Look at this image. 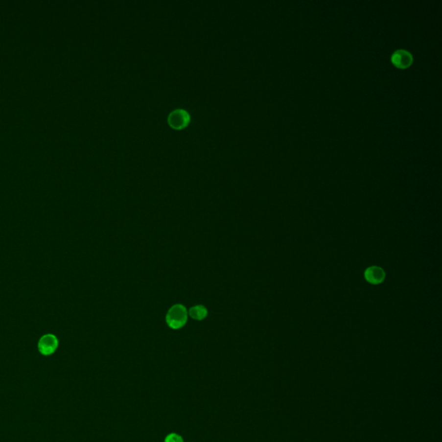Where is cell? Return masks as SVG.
<instances>
[{"label": "cell", "instance_id": "1", "mask_svg": "<svg viewBox=\"0 0 442 442\" xmlns=\"http://www.w3.org/2000/svg\"><path fill=\"white\" fill-rule=\"evenodd\" d=\"M186 320L187 312L186 307L181 304H176L170 307L166 315L167 324L172 329L182 328L186 324Z\"/></svg>", "mask_w": 442, "mask_h": 442}, {"label": "cell", "instance_id": "2", "mask_svg": "<svg viewBox=\"0 0 442 442\" xmlns=\"http://www.w3.org/2000/svg\"><path fill=\"white\" fill-rule=\"evenodd\" d=\"M58 338L52 333L44 334L41 337L37 343L38 351L44 356H49L55 353L58 348Z\"/></svg>", "mask_w": 442, "mask_h": 442}, {"label": "cell", "instance_id": "3", "mask_svg": "<svg viewBox=\"0 0 442 442\" xmlns=\"http://www.w3.org/2000/svg\"><path fill=\"white\" fill-rule=\"evenodd\" d=\"M190 114L186 110L176 109L172 111L168 117V123L172 128L182 130L190 123Z\"/></svg>", "mask_w": 442, "mask_h": 442}, {"label": "cell", "instance_id": "4", "mask_svg": "<svg viewBox=\"0 0 442 442\" xmlns=\"http://www.w3.org/2000/svg\"><path fill=\"white\" fill-rule=\"evenodd\" d=\"M391 62L397 68L406 69L412 64L413 56L406 49H397L391 56Z\"/></svg>", "mask_w": 442, "mask_h": 442}, {"label": "cell", "instance_id": "5", "mask_svg": "<svg viewBox=\"0 0 442 442\" xmlns=\"http://www.w3.org/2000/svg\"><path fill=\"white\" fill-rule=\"evenodd\" d=\"M365 278L372 284H380L385 278L384 271L377 266H372L368 268L365 272Z\"/></svg>", "mask_w": 442, "mask_h": 442}, {"label": "cell", "instance_id": "6", "mask_svg": "<svg viewBox=\"0 0 442 442\" xmlns=\"http://www.w3.org/2000/svg\"><path fill=\"white\" fill-rule=\"evenodd\" d=\"M188 314L190 315V317L194 319V320L201 321V320H203V319L207 317L208 310H207V308L204 306L198 305V306L191 307L189 311H188Z\"/></svg>", "mask_w": 442, "mask_h": 442}, {"label": "cell", "instance_id": "7", "mask_svg": "<svg viewBox=\"0 0 442 442\" xmlns=\"http://www.w3.org/2000/svg\"><path fill=\"white\" fill-rule=\"evenodd\" d=\"M164 442H184L183 437L176 433H171L166 436Z\"/></svg>", "mask_w": 442, "mask_h": 442}]
</instances>
